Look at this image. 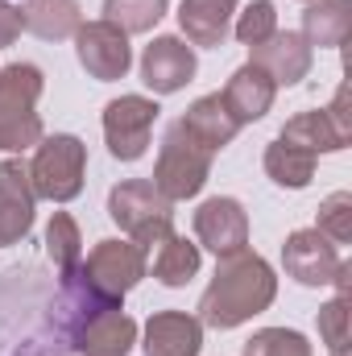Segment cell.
Returning a JSON list of instances; mask_svg holds the SVG:
<instances>
[{
  "label": "cell",
  "mask_w": 352,
  "mask_h": 356,
  "mask_svg": "<svg viewBox=\"0 0 352 356\" xmlns=\"http://www.w3.org/2000/svg\"><path fill=\"white\" fill-rule=\"evenodd\" d=\"M273 294H278V277H273L265 257L249 253V249L228 253V257H220L211 286L199 298V323L216 327V332L241 327L253 315H262L273 302Z\"/></svg>",
  "instance_id": "6da1fadb"
},
{
  "label": "cell",
  "mask_w": 352,
  "mask_h": 356,
  "mask_svg": "<svg viewBox=\"0 0 352 356\" xmlns=\"http://www.w3.org/2000/svg\"><path fill=\"white\" fill-rule=\"evenodd\" d=\"M42 88L46 79L33 63L0 67V149L4 154H25L42 141V116L33 112Z\"/></svg>",
  "instance_id": "7a4b0ae2"
},
{
  "label": "cell",
  "mask_w": 352,
  "mask_h": 356,
  "mask_svg": "<svg viewBox=\"0 0 352 356\" xmlns=\"http://www.w3.org/2000/svg\"><path fill=\"white\" fill-rule=\"evenodd\" d=\"M108 216L133 236V245L141 253H150L154 245H162L175 232V203L150 182V178H129L120 186H112L108 195Z\"/></svg>",
  "instance_id": "3957f363"
},
{
  "label": "cell",
  "mask_w": 352,
  "mask_h": 356,
  "mask_svg": "<svg viewBox=\"0 0 352 356\" xmlns=\"http://www.w3.org/2000/svg\"><path fill=\"white\" fill-rule=\"evenodd\" d=\"M83 170H88V145L71 133H54L38 141L33 166H29V182L38 199L50 203H71L83 191Z\"/></svg>",
  "instance_id": "277c9868"
},
{
  "label": "cell",
  "mask_w": 352,
  "mask_h": 356,
  "mask_svg": "<svg viewBox=\"0 0 352 356\" xmlns=\"http://www.w3.org/2000/svg\"><path fill=\"white\" fill-rule=\"evenodd\" d=\"M211 175V154L182 129V120H175L162 137L158 149V166H154V186L178 203V199H195L203 191V182Z\"/></svg>",
  "instance_id": "5b68a950"
},
{
  "label": "cell",
  "mask_w": 352,
  "mask_h": 356,
  "mask_svg": "<svg viewBox=\"0 0 352 356\" xmlns=\"http://www.w3.org/2000/svg\"><path fill=\"white\" fill-rule=\"evenodd\" d=\"M158 104L150 95H120L104 108V141L116 162H137L150 149V133L158 120Z\"/></svg>",
  "instance_id": "8992f818"
},
{
  "label": "cell",
  "mask_w": 352,
  "mask_h": 356,
  "mask_svg": "<svg viewBox=\"0 0 352 356\" xmlns=\"http://www.w3.org/2000/svg\"><path fill=\"white\" fill-rule=\"evenodd\" d=\"M79 269L108 298H125L145 277V253L133 241H99L88 253V261H79Z\"/></svg>",
  "instance_id": "52a82bcc"
},
{
  "label": "cell",
  "mask_w": 352,
  "mask_h": 356,
  "mask_svg": "<svg viewBox=\"0 0 352 356\" xmlns=\"http://www.w3.org/2000/svg\"><path fill=\"white\" fill-rule=\"evenodd\" d=\"M75 54H79L83 71L99 83L125 79V71L133 67L129 33H120L112 21H83L79 33H75Z\"/></svg>",
  "instance_id": "ba28073f"
},
{
  "label": "cell",
  "mask_w": 352,
  "mask_h": 356,
  "mask_svg": "<svg viewBox=\"0 0 352 356\" xmlns=\"http://www.w3.org/2000/svg\"><path fill=\"white\" fill-rule=\"evenodd\" d=\"M340 249L319 232V228H298L286 236L282 245V266L298 286H332L336 269H340Z\"/></svg>",
  "instance_id": "9c48e42d"
},
{
  "label": "cell",
  "mask_w": 352,
  "mask_h": 356,
  "mask_svg": "<svg viewBox=\"0 0 352 356\" xmlns=\"http://www.w3.org/2000/svg\"><path fill=\"white\" fill-rule=\"evenodd\" d=\"M195 236L216 257L241 253L249 245V216H245V207L232 195H216V199L199 203V211H195Z\"/></svg>",
  "instance_id": "30bf717a"
},
{
  "label": "cell",
  "mask_w": 352,
  "mask_h": 356,
  "mask_svg": "<svg viewBox=\"0 0 352 356\" xmlns=\"http://www.w3.org/2000/svg\"><path fill=\"white\" fill-rule=\"evenodd\" d=\"M33 182L21 158L0 162V245H21L33 228Z\"/></svg>",
  "instance_id": "8fae6325"
},
{
  "label": "cell",
  "mask_w": 352,
  "mask_h": 356,
  "mask_svg": "<svg viewBox=\"0 0 352 356\" xmlns=\"http://www.w3.org/2000/svg\"><path fill=\"white\" fill-rule=\"evenodd\" d=\"M311 46L303 33H290V29H273L265 42L249 46V63L262 67L265 75L273 79V88H294L298 79H307L311 71Z\"/></svg>",
  "instance_id": "7c38bea8"
},
{
  "label": "cell",
  "mask_w": 352,
  "mask_h": 356,
  "mask_svg": "<svg viewBox=\"0 0 352 356\" xmlns=\"http://www.w3.org/2000/svg\"><path fill=\"white\" fill-rule=\"evenodd\" d=\"M195 50L182 38H154L141 54V83L154 95H175L195 79Z\"/></svg>",
  "instance_id": "4fadbf2b"
},
{
  "label": "cell",
  "mask_w": 352,
  "mask_h": 356,
  "mask_svg": "<svg viewBox=\"0 0 352 356\" xmlns=\"http://www.w3.org/2000/svg\"><path fill=\"white\" fill-rule=\"evenodd\" d=\"M203 323L186 311H158L145 323V356H199Z\"/></svg>",
  "instance_id": "5bb4252c"
},
{
  "label": "cell",
  "mask_w": 352,
  "mask_h": 356,
  "mask_svg": "<svg viewBox=\"0 0 352 356\" xmlns=\"http://www.w3.org/2000/svg\"><path fill=\"white\" fill-rule=\"evenodd\" d=\"M273 79L265 75L262 67H253V63H245L241 71H232V79H228V88L220 91V99L228 104V112H232V120L237 124H253V120H262L265 112L273 108Z\"/></svg>",
  "instance_id": "9a60e30c"
},
{
  "label": "cell",
  "mask_w": 352,
  "mask_h": 356,
  "mask_svg": "<svg viewBox=\"0 0 352 356\" xmlns=\"http://www.w3.org/2000/svg\"><path fill=\"white\" fill-rule=\"evenodd\" d=\"M182 129H186L207 154H220V149L232 145V137L241 133V124L232 120V112H228V104L220 99V91H216V95H199V99L186 108Z\"/></svg>",
  "instance_id": "2e32d148"
},
{
  "label": "cell",
  "mask_w": 352,
  "mask_h": 356,
  "mask_svg": "<svg viewBox=\"0 0 352 356\" xmlns=\"http://www.w3.org/2000/svg\"><path fill=\"white\" fill-rule=\"evenodd\" d=\"M237 0H182L178 4V25L191 46H220L232 29Z\"/></svg>",
  "instance_id": "e0dca14e"
},
{
  "label": "cell",
  "mask_w": 352,
  "mask_h": 356,
  "mask_svg": "<svg viewBox=\"0 0 352 356\" xmlns=\"http://www.w3.org/2000/svg\"><path fill=\"white\" fill-rule=\"evenodd\" d=\"M21 25L38 33L42 42H67L83 25L79 0H25L21 4Z\"/></svg>",
  "instance_id": "ac0fdd59"
},
{
  "label": "cell",
  "mask_w": 352,
  "mask_h": 356,
  "mask_svg": "<svg viewBox=\"0 0 352 356\" xmlns=\"http://www.w3.org/2000/svg\"><path fill=\"white\" fill-rule=\"evenodd\" d=\"M137 344V323L120 311H108L99 319H91L83 327V336L75 340V353L79 356H129Z\"/></svg>",
  "instance_id": "d6986e66"
},
{
  "label": "cell",
  "mask_w": 352,
  "mask_h": 356,
  "mask_svg": "<svg viewBox=\"0 0 352 356\" xmlns=\"http://www.w3.org/2000/svg\"><path fill=\"white\" fill-rule=\"evenodd\" d=\"M352 33V0H307L303 8V38L307 46L336 50Z\"/></svg>",
  "instance_id": "ffe728a7"
},
{
  "label": "cell",
  "mask_w": 352,
  "mask_h": 356,
  "mask_svg": "<svg viewBox=\"0 0 352 356\" xmlns=\"http://www.w3.org/2000/svg\"><path fill=\"white\" fill-rule=\"evenodd\" d=\"M282 141L294 145V149H307V154H315V158H319V154H336V149L349 145V141L336 133V124L328 120L323 108H315V112H298L294 120H286Z\"/></svg>",
  "instance_id": "44dd1931"
},
{
  "label": "cell",
  "mask_w": 352,
  "mask_h": 356,
  "mask_svg": "<svg viewBox=\"0 0 352 356\" xmlns=\"http://www.w3.org/2000/svg\"><path fill=\"white\" fill-rule=\"evenodd\" d=\"M199 245H191L186 236H166L162 245H158V257H154V277L162 282V286H186L195 273H199Z\"/></svg>",
  "instance_id": "7402d4cb"
},
{
  "label": "cell",
  "mask_w": 352,
  "mask_h": 356,
  "mask_svg": "<svg viewBox=\"0 0 352 356\" xmlns=\"http://www.w3.org/2000/svg\"><path fill=\"white\" fill-rule=\"evenodd\" d=\"M265 175L273 178L278 186H290V191H303L311 178H315V154L307 149H294L286 145L282 137L265 149Z\"/></svg>",
  "instance_id": "603a6c76"
},
{
  "label": "cell",
  "mask_w": 352,
  "mask_h": 356,
  "mask_svg": "<svg viewBox=\"0 0 352 356\" xmlns=\"http://www.w3.org/2000/svg\"><path fill=\"white\" fill-rule=\"evenodd\" d=\"M46 253L58 273H71L83 261V236H79V224L67 216V211H54L50 224H46Z\"/></svg>",
  "instance_id": "cb8c5ba5"
},
{
  "label": "cell",
  "mask_w": 352,
  "mask_h": 356,
  "mask_svg": "<svg viewBox=\"0 0 352 356\" xmlns=\"http://www.w3.org/2000/svg\"><path fill=\"white\" fill-rule=\"evenodd\" d=\"M170 0H104V21H112L120 33H150L166 17Z\"/></svg>",
  "instance_id": "d4e9b609"
},
{
  "label": "cell",
  "mask_w": 352,
  "mask_h": 356,
  "mask_svg": "<svg viewBox=\"0 0 352 356\" xmlns=\"http://www.w3.org/2000/svg\"><path fill=\"white\" fill-rule=\"evenodd\" d=\"M332 245H349L352 241V195L336 191L319 203V224H315Z\"/></svg>",
  "instance_id": "484cf974"
},
{
  "label": "cell",
  "mask_w": 352,
  "mask_h": 356,
  "mask_svg": "<svg viewBox=\"0 0 352 356\" xmlns=\"http://www.w3.org/2000/svg\"><path fill=\"white\" fill-rule=\"evenodd\" d=\"M245 356H311V344L290 327H265L245 344Z\"/></svg>",
  "instance_id": "4316f807"
},
{
  "label": "cell",
  "mask_w": 352,
  "mask_h": 356,
  "mask_svg": "<svg viewBox=\"0 0 352 356\" xmlns=\"http://www.w3.org/2000/svg\"><path fill=\"white\" fill-rule=\"evenodd\" d=\"M278 29V8H273V0H253L241 17H237V42L241 46H257V42H265L269 33Z\"/></svg>",
  "instance_id": "83f0119b"
},
{
  "label": "cell",
  "mask_w": 352,
  "mask_h": 356,
  "mask_svg": "<svg viewBox=\"0 0 352 356\" xmlns=\"http://www.w3.org/2000/svg\"><path fill=\"white\" fill-rule=\"evenodd\" d=\"M319 340L332 353L349 348V298H332L319 307Z\"/></svg>",
  "instance_id": "f1b7e54d"
},
{
  "label": "cell",
  "mask_w": 352,
  "mask_h": 356,
  "mask_svg": "<svg viewBox=\"0 0 352 356\" xmlns=\"http://www.w3.org/2000/svg\"><path fill=\"white\" fill-rule=\"evenodd\" d=\"M323 112H328V120H332V124H336V133H340V137H344V141H352V112H349V83H344V88L336 91V99H332V104H328V108H323Z\"/></svg>",
  "instance_id": "f546056e"
},
{
  "label": "cell",
  "mask_w": 352,
  "mask_h": 356,
  "mask_svg": "<svg viewBox=\"0 0 352 356\" xmlns=\"http://www.w3.org/2000/svg\"><path fill=\"white\" fill-rule=\"evenodd\" d=\"M21 8L17 4H8V0H0V46H13L17 38H21Z\"/></svg>",
  "instance_id": "4dcf8cb0"
},
{
  "label": "cell",
  "mask_w": 352,
  "mask_h": 356,
  "mask_svg": "<svg viewBox=\"0 0 352 356\" xmlns=\"http://www.w3.org/2000/svg\"><path fill=\"white\" fill-rule=\"evenodd\" d=\"M13 356H63V348H54V340H25Z\"/></svg>",
  "instance_id": "1f68e13d"
},
{
  "label": "cell",
  "mask_w": 352,
  "mask_h": 356,
  "mask_svg": "<svg viewBox=\"0 0 352 356\" xmlns=\"http://www.w3.org/2000/svg\"><path fill=\"white\" fill-rule=\"evenodd\" d=\"M332 356H349V348H340V353H332Z\"/></svg>",
  "instance_id": "d6a6232c"
}]
</instances>
